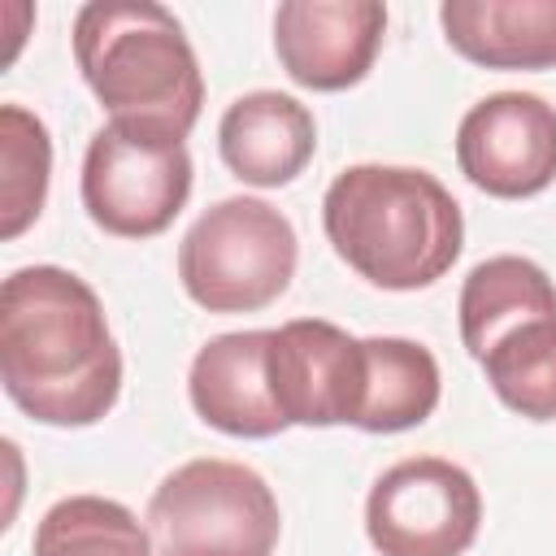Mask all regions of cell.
Masks as SVG:
<instances>
[{
    "label": "cell",
    "instance_id": "6da1fadb",
    "mask_svg": "<svg viewBox=\"0 0 556 556\" xmlns=\"http://www.w3.org/2000/svg\"><path fill=\"white\" fill-rule=\"evenodd\" d=\"M0 382L43 426H96L122 395V352L100 295L61 265L13 269L0 287Z\"/></svg>",
    "mask_w": 556,
    "mask_h": 556
},
{
    "label": "cell",
    "instance_id": "7a4b0ae2",
    "mask_svg": "<svg viewBox=\"0 0 556 556\" xmlns=\"http://www.w3.org/2000/svg\"><path fill=\"white\" fill-rule=\"evenodd\" d=\"M330 248L382 291L439 282L465 243L452 191L413 165H348L321 200Z\"/></svg>",
    "mask_w": 556,
    "mask_h": 556
},
{
    "label": "cell",
    "instance_id": "3957f363",
    "mask_svg": "<svg viewBox=\"0 0 556 556\" xmlns=\"http://www.w3.org/2000/svg\"><path fill=\"white\" fill-rule=\"evenodd\" d=\"M74 61L109 122L191 135L204 74L178 17L152 0H91L74 17Z\"/></svg>",
    "mask_w": 556,
    "mask_h": 556
},
{
    "label": "cell",
    "instance_id": "277c9868",
    "mask_svg": "<svg viewBox=\"0 0 556 556\" xmlns=\"http://www.w3.org/2000/svg\"><path fill=\"white\" fill-rule=\"evenodd\" d=\"M156 556H274L282 513L269 482L222 456H200L161 478L148 500Z\"/></svg>",
    "mask_w": 556,
    "mask_h": 556
},
{
    "label": "cell",
    "instance_id": "5b68a950",
    "mask_svg": "<svg viewBox=\"0 0 556 556\" xmlns=\"http://www.w3.org/2000/svg\"><path fill=\"white\" fill-rule=\"evenodd\" d=\"M295 261L291 222L256 195L217 200L178 243L182 291L208 313H256L274 304L291 287Z\"/></svg>",
    "mask_w": 556,
    "mask_h": 556
},
{
    "label": "cell",
    "instance_id": "8992f818",
    "mask_svg": "<svg viewBox=\"0 0 556 556\" xmlns=\"http://www.w3.org/2000/svg\"><path fill=\"white\" fill-rule=\"evenodd\" d=\"M191 195L187 143L161 126L104 122L83 156V208L117 239L161 235Z\"/></svg>",
    "mask_w": 556,
    "mask_h": 556
},
{
    "label": "cell",
    "instance_id": "52a82bcc",
    "mask_svg": "<svg viewBox=\"0 0 556 556\" xmlns=\"http://www.w3.org/2000/svg\"><path fill=\"white\" fill-rule=\"evenodd\" d=\"M478 526V482L443 456L391 465L365 500V530L382 556H465Z\"/></svg>",
    "mask_w": 556,
    "mask_h": 556
},
{
    "label": "cell",
    "instance_id": "ba28073f",
    "mask_svg": "<svg viewBox=\"0 0 556 556\" xmlns=\"http://www.w3.org/2000/svg\"><path fill=\"white\" fill-rule=\"evenodd\" d=\"M460 174L495 195L526 200L556 182V104L534 91H495L456 126Z\"/></svg>",
    "mask_w": 556,
    "mask_h": 556
},
{
    "label": "cell",
    "instance_id": "9c48e42d",
    "mask_svg": "<svg viewBox=\"0 0 556 556\" xmlns=\"http://www.w3.org/2000/svg\"><path fill=\"white\" fill-rule=\"evenodd\" d=\"M269 391L291 426H356L365 404V339L295 317L269 330Z\"/></svg>",
    "mask_w": 556,
    "mask_h": 556
},
{
    "label": "cell",
    "instance_id": "30bf717a",
    "mask_svg": "<svg viewBox=\"0 0 556 556\" xmlns=\"http://www.w3.org/2000/svg\"><path fill=\"white\" fill-rule=\"evenodd\" d=\"M387 30L378 0H287L274 13V52L291 83L308 91L356 87Z\"/></svg>",
    "mask_w": 556,
    "mask_h": 556
},
{
    "label": "cell",
    "instance_id": "8fae6325",
    "mask_svg": "<svg viewBox=\"0 0 556 556\" xmlns=\"http://www.w3.org/2000/svg\"><path fill=\"white\" fill-rule=\"evenodd\" d=\"M269 330H235L208 339L187 378L191 408L222 434L235 439H269L291 421L278 413L269 391Z\"/></svg>",
    "mask_w": 556,
    "mask_h": 556
},
{
    "label": "cell",
    "instance_id": "7c38bea8",
    "mask_svg": "<svg viewBox=\"0 0 556 556\" xmlns=\"http://www.w3.org/2000/svg\"><path fill=\"white\" fill-rule=\"evenodd\" d=\"M217 148L239 182L287 187L317 152V122L295 96L248 91L222 113Z\"/></svg>",
    "mask_w": 556,
    "mask_h": 556
},
{
    "label": "cell",
    "instance_id": "4fadbf2b",
    "mask_svg": "<svg viewBox=\"0 0 556 556\" xmlns=\"http://www.w3.org/2000/svg\"><path fill=\"white\" fill-rule=\"evenodd\" d=\"M443 39L486 70H556V0H447Z\"/></svg>",
    "mask_w": 556,
    "mask_h": 556
},
{
    "label": "cell",
    "instance_id": "5bb4252c",
    "mask_svg": "<svg viewBox=\"0 0 556 556\" xmlns=\"http://www.w3.org/2000/svg\"><path fill=\"white\" fill-rule=\"evenodd\" d=\"M439 361L417 339L374 334L365 339V404L356 430L395 434L421 426L439 408Z\"/></svg>",
    "mask_w": 556,
    "mask_h": 556
},
{
    "label": "cell",
    "instance_id": "9a60e30c",
    "mask_svg": "<svg viewBox=\"0 0 556 556\" xmlns=\"http://www.w3.org/2000/svg\"><path fill=\"white\" fill-rule=\"evenodd\" d=\"M534 313H556V282L543 265L526 256H491L469 269L460 287V339L473 361L504 326Z\"/></svg>",
    "mask_w": 556,
    "mask_h": 556
},
{
    "label": "cell",
    "instance_id": "2e32d148",
    "mask_svg": "<svg viewBox=\"0 0 556 556\" xmlns=\"http://www.w3.org/2000/svg\"><path fill=\"white\" fill-rule=\"evenodd\" d=\"M500 404L530 421H556V313L504 326L478 356Z\"/></svg>",
    "mask_w": 556,
    "mask_h": 556
},
{
    "label": "cell",
    "instance_id": "e0dca14e",
    "mask_svg": "<svg viewBox=\"0 0 556 556\" xmlns=\"http://www.w3.org/2000/svg\"><path fill=\"white\" fill-rule=\"evenodd\" d=\"M35 556H156L139 517L104 495H65L35 526Z\"/></svg>",
    "mask_w": 556,
    "mask_h": 556
},
{
    "label": "cell",
    "instance_id": "ac0fdd59",
    "mask_svg": "<svg viewBox=\"0 0 556 556\" xmlns=\"http://www.w3.org/2000/svg\"><path fill=\"white\" fill-rule=\"evenodd\" d=\"M48 178H52L48 126L22 104H0V235L4 239H17L43 213Z\"/></svg>",
    "mask_w": 556,
    "mask_h": 556
}]
</instances>
